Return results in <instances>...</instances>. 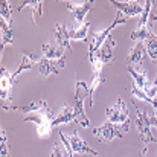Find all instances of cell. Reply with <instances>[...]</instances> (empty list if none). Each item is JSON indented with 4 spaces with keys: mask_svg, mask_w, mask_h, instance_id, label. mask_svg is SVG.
Here are the masks:
<instances>
[{
    "mask_svg": "<svg viewBox=\"0 0 157 157\" xmlns=\"http://www.w3.org/2000/svg\"><path fill=\"white\" fill-rule=\"evenodd\" d=\"M15 110L25 113L23 119L26 122H34L37 125V133L41 137H46L52 131V121L53 113L52 110L48 107L46 101H37L32 102L28 107H15Z\"/></svg>",
    "mask_w": 157,
    "mask_h": 157,
    "instance_id": "6da1fadb",
    "label": "cell"
},
{
    "mask_svg": "<svg viewBox=\"0 0 157 157\" xmlns=\"http://www.w3.org/2000/svg\"><path fill=\"white\" fill-rule=\"evenodd\" d=\"M90 96V92L86 86L84 81H75V107H73V111H75V122L79 125V127H90V121L87 119V114L84 111V99Z\"/></svg>",
    "mask_w": 157,
    "mask_h": 157,
    "instance_id": "7a4b0ae2",
    "label": "cell"
},
{
    "mask_svg": "<svg viewBox=\"0 0 157 157\" xmlns=\"http://www.w3.org/2000/svg\"><path fill=\"white\" fill-rule=\"evenodd\" d=\"M127 21H128V17H127V15H124L122 12H117V15L114 17V21H113L108 28H105L104 31H101V32L90 34V41H89V55L96 53L101 48H102V46H104V43L107 41V38L110 37L111 29H114L117 25H124V23H127Z\"/></svg>",
    "mask_w": 157,
    "mask_h": 157,
    "instance_id": "3957f363",
    "label": "cell"
},
{
    "mask_svg": "<svg viewBox=\"0 0 157 157\" xmlns=\"http://www.w3.org/2000/svg\"><path fill=\"white\" fill-rule=\"evenodd\" d=\"M107 116H108V122L119 125L122 128V131H128V125H130V119H128V110L124 104V101L119 98L116 101V104L113 107L107 108Z\"/></svg>",
    "mask_w": 157,
    "mask_h": 157,
    "instance_id": "277c9868",
    "label": "cell"
},
{
    "mask_svg": "<svg viewBox=\"0 0 157 157\" xmlns=\"http://www.w3.org/2000/svg\"><path fill=\"white\" fill-rule=\"evenodd\" d=\"M2 79H0V84H2V92H0V99H2V108L3 110H14L12 107V87L14 84L17 82V79L5 69L2 67Z\"/></svg>",
    "mask_w": 157,
    "mask_h": 157,
    "instance_id": "5b68a950",
    "label": "cell"
},
{
    "mask_svg": "<svg viewBox=\"0 0 157 157\" xmlns=\"http://www.w3.org/2000/svg\"><path fill=\"white\" fill-rule=\"evenodd\" d=\"M136 111H137V116H136V128H137V133L140 136V139L144 140L145 147L150 144V142H157V139H154V136L151 134V125L148 122L150 119V114L147 111H139V108L136 107Z\"/></svg>",
    "mask_w": 157,
    "mask_h": 157,
    "instance_id": "8992f818",
    "label": "cell"
},
{
    "mask_svg": "<svg viewBox=\"0 0 157 157\" xmlns=\"http://www.w3.org/2000/svg\"><path fill=\"white\" fill-rule=\"evenodd\" d=\"M119 128H121L119 125H114V124H111V122L107 121L101 127H96V128L93 130V134H95L101 142L108 144V142H111L113 139H122V137H124V133H122Z\"/></svg>",
    "mask_w": 157,
    "mask_h": 157,
    "instance_id": "52a82bcc",
    "label": "cell"
},
{
    "mask_svg": "<svg viewBox=\"0 0 157 157\" xmlns=\"http://www.w3.org/2000/svg\"><path fill=\"white\" fill-rule=\"evenodd\" d=\"M66 66V59L64 58H61V59H56V61H53V59H48V58H41L40 59V63H38V73H40V76L43 78V79H46L49 75H58V69L59 67H64Z\"/></svg>",
    "mask_w": 157,
    "mask_h": 157,
    "instance_id": "ba28073f",
    "label": "cell"
},
{
    "mask_svg": "<svg viewBox=\"0 0 157 157\" xmlns=\"http://www.w3.org/2000/svg\"><path fill=\"white\" fill-rule=\"evenodd\" d=\"M93 6H95V2H93V0H92V2H82V3L66 2V8L73 14L75 20H76L79 25H82V23H84V17L87 15V12H89V11H92V9H93Z\"/></svg>",
    "mask_w": 157,
    "mask_h": 157,
    "instance_id": "9c48e42d",
    "label": "cell"
},
{
    "mask_svg": "<svg viewBox=\"0 0 157 157\" xmlns=\"http://www.w3.org/2000/svg\"><path fill=\"white\" fill-rule=\"evenodd\" d=\"M110 3L124 15L130 17H136V15H142L144 12V6L139 5V2H116V0H110Z\"/></svg>",
    "mask_w": 157,
    "mask_h": 157,
    "instance_id": "30bf717a",
    "label": "cell"
},
{
    "mask_svg": "<svg viewBox=\"0 0 157 157\" xmlns=\"http://www.w3.org/2000/svg\"><path fill=\"white\" fill-rule=\"evenodd\" d=\"M114 46H116V41H114V38L110 35V37L107 38V41L104 43V46H102V48H101L96 53L89 55V56H92V58H95V59L101 61L104 66H107V64L113 63V59H114V53H113Z\"/></svg>",
    "mask_w": 157,
    "mask_h": 157,
    "instance_id": "8fae6325",
    "label": "cell"
},
{
    "mask_svg": "<svg viewBox=\"0 0 157 157\" xmlns=\"http://www.w3.org/2000/svg\"><path fill=\"white\" fill-rule=\"evenodd\" d=\"M67 137H69V142H70V147H72L73 154H86V153H89V154H92V156L99 157L98 151H95L93 148H90V147L78 136L76 131H73V133H72L70 136H67Z\"/></svg>",
    "mask_w": 157,
    "mask_h": 157,
    "instance_id": "7c38bea8",
    "label": "cell"
},
{
    "mask_svg": "<svg viewBox=\"0 0 157 157\" xmlns=\"http://www.w3.org/2000/svg\"><path fill=\"white\" fill-rule=\"evenodd\" d=\"M40 56L37 55V53L34 52H23L21 53V64H20V67L12 73V76L17 79V76L21 73V72H25V70H28V69H32L34 66H38V63H40Z\"/></svg>",
    "mask_w": 157,
    "mask_h": 157,
    "instance_id": "4fadbf2b",
    "label": "cell"
},
{
    "mask_svg": "<svg viewBox=\"0 0 157 157\" xmlns=\"http://www.w3.org/2000/svg\"><path fill=\"white\" fill-rule=\"evenodd\" d=\"M55 41L59 48L67 49V52H72L70 46V35H69V28L63 26L61 23H55Z\"/></svg>",
    "mask_w": 157,
    "mask_h": 157,
    "instance_id": "5bb4252c",
    "label": "cell"
},
{
    "mask_svg": "<svg viewBox=\"0 0 157 157\" xmlns=\"http://www.w3.org/2000/svg\"><path fill=\"white\" fill-rule=\"evenodd\" d=\"M127 70H128V73L131 75L133 82H134L139 89L145 90V87H147V84H148L150 81H148V76H147V72L144 70V67H142V66H127Z\"/></svg>",
    "mask_w": 157,
    "mask_h": 157,
    "instance_id": "9a60e30c",
    "label": "cell"
},
{
    "mask_svg": "<svg viewBox=\"0 0 157 157\" xmlns=\"http://www.w3.org/2000/svg\"><path fill=\"white\" fill-rule=\"evenodd\" d=\"M145 53H147L145 41H139V43L130 51L128 56H127V59H125V63H127L128 66H131V64H134V66H140L142 61H144V58H145Z\"/></svg>",
    "mask_w": 157,
    "mask_h": 157,
    "instance_id": "2e32d148",
    "label": "cell"
},
{
    "mask_svg": "<svg viewBox=\"0 0 157 157\" xmlns=\"http://www.w3.org/2000/svg\"><path fill=\"white\" fill-rule=\"evenodd\" d=\"M72 121H75V111H73L72 107L64 105V107L61 108V111L53 117L52 128L58 127V125H61V124H69V122H72Z\"/></svg>",
    "mask_w": 157,
    "mask_h": 157,
    "instance_id": "e0dca14e",
    "label": "cell"
},
{
    "mask_svg": "<svg viewBox=\"0 0 157 157\" xmlns=\"http://www.w3.org/2000/svg\"><path fill=\"white\" fill-rule=\"evenodd\" d=\"M43 53H44V58L56 61V59L64 58L66 49H63V48H59L58 44H53V43H44L43 44Z\"/></svg>",
    "mask_w": 157,
    "mask_h": 157,
    "instance_id": "ac0fdd59",
    "label": "cell"
},
{
    "mask_svg": "<svg viewBox=\"0 0 157 157\" xmlns=\"http://www.w3.org/2000/svg\"><path fill=\"white\" fill-rule=\"evenodd\" d=\"M25 8H29L32 11V21L37 23V17H41V14H43V2H40V0L23 2L20 6H17V11H21Z\"/></svg>",
    "mask_w": 157,
    "mask_h": 157,
    "instance_id": "d6986e66",
    "label": "cell"
},
{
    "mask_svg": "<svg viewBox=\"0 0 157 157\" xmlns=\"http://www.w3.org/2000/svg\"><path fill=\"white\" fill-rule=\"evenodd\" d=\"M89 29H90V21H84L78 28H69L70 40H87Z\"/></svg>",
    "mask_w": 157,
    "mask_h": 157,
    "instance_id": "ffe728a7",
    "label": "cell"
},
{
    "mask_svg": "<svg viewBox=\"0 0 157 157\" xmlns=\"http://www.w3.org/2000/svg\"><path fill=\"white\" fill-rule=\"evenodd\" d=\"M145 48H147V53L150 55L151 61H154L157 66V35L154 32H151L148 38L145 40Z\"/></svg>",
    "mask_w": 157,
    "mask_h": 157,
    "instance_id": "44dd1931",
    "label": "cell"
},
{
    "mask_svg": "<svg viewBox=\"0 0 157 157\" xmlns=\"http://www.w3.org/2000/svg\"><path fill=\"white\" fill-rule=\"evenodd\" d=\"M0 29H2V51L5 46H8L11 41H12V28H11V23H6L5 20L0 21Z\"/></svg>",
    "mask_w": 157,
    "mask_h": 157,
    "instance_id": "7402d4cb",
    "label": "cell"
},
{
    "mask_svg": "<svg viewBox=\"0 0 157 157\" xmlns=\"http://www.w3.org/2000/svg\"><path fill=\"white\" fill-rule=\"evenodd\" d=\"M131 93H133V96H134L136 99L144 101V102H150V104H153V107L157 110V102H156V101H153L151 98H148V95H147L142 89H139L134 82H133V87H131Z\"/></svg>",
    "mask_w": 157,
    "mask_h": 157,
    "instance_id": "603a6c76",
    "label": "cell"
},
{
    "mask_svg": "<svg viewBox=\"0 0 157 157\" xmlns=\"http://www.w3.org/2000/svg\"><path fill=\"white\" fill-rule=\"evenodd\" d=\"M0 15H2V20H5L6 23H11V6H9V2L2 0V3H0Z\"/></svg>",
    "mask_w": 157,
    "mask_h": 157,
    "instance_id": "cb8c5ba5",
    "label": "cell"
},
{
    "mask_svg": "<svg viewBox=\"0 0 157 157\" xmlns=\"http://www.w3.org/2000/svg\"><path fill=\"white\" fill-rule=\"evenodd\" d=\"M144 92L148 95V98H151L153 101L157 102V78L153 82H148V84H147V87H145Z\"/></svg>",
    "mask_w": 157,
    "mask_h": 157,
    "instance_id": "d4e9b609",
    "label": "cell"
},
{
    "mask_svg": "<svg viewBox=\"0 0 157 157\" xmlns=\"http://www.w3.org/2000/svg\"><path fill=\"white\" fill-rule=\"evenodd\" d=\"M0 136H2V157H8V154H9V139H8V133H6L5 130H2Z\"/></svg>",
    "mask_w": 157,
    "mask_h": 157,
    "instance_id": "484cf974",
    "label": "cell"
},
{
    "mask_svg": "<svg viewBox=\"0 0 157 157\" xmlns=\"http://www.w3.org/2000/svg\"><path fill=\"white\" fill-rule=\"evenodd\" d=\"M59 139H61V142H63V145H64V150H66V154L67 157H73V151H72V147H70V142H69V137L63 133V131H59Z\"/></svg>",
    "mask_w": 157,
    "mask_h": 157,
    "instance_id": "4316f807",
    "label": "cell"
},
{
    "mask_svg": "<svg viewBox=\"0 0 157 157\" xmlns=\"http://www.w3.org/2000/svg\"><path fill=\"white\" fill-rule=\"evenodd\" d=\"M51 157H64V151H63V148L59 147V144H55V145H53Z\"/></svg>",
    "mask_w": 157,
    "mask_h": 157,
    "instance_id": "83f0119b",
    "label": "cell"
},
{
    "mask_svg": "<svg viewBox=\"0 0 157 157\" xmlns=\"http://www.w3.org/2000/svg\"><path fill=\"white\" fill-rule=\"evenodd\" d=\"M148 122H150L151 127H157V116H150Z\"/></svg>",
    "mask_w": 157,
    "mask_h": 157,
    "instance_id": "f1b7e54d",
    "label": "cell"
},
{
    "mask_svg": "<svg viewBox=\"0 0 157 157\" xmlns=\"http://www.w3.org/2000/svg\"><path fill=\"white\" fill-rule=\"evenodd\" d=\"M142 157H147V148H144V151H142Z\"/></svg>",
    "mask_w": 157,
    "mask_h": 157,
    "instance_id": "f546056e",
    "label": "cell"
}]
</instances>
